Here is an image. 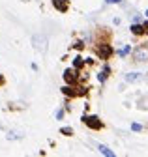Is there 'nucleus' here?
I'll return each instance as SVG.
<instances>
[{
  "label": "nucleus",
  "instance_id": "nucleus-10",
  "mask_svg": "<svg viewBox=\"0 0 148 157\" xmlns=\"http://www.w3.org/2000/svg\"><path fill=\"white\" fill-rule=\"evenodd\" d=\"M62 94H64V95H69V97H73V95H79V92H75L73 84H68V86H64V88H62Z\"/></svg>",
  "mask_w": 148,
  "mask_h": 157
},
{
  "label": "nucleus",
  "instance_id": "nucleus-1",
  "mask_svg": "<svg viewBox=\"0 0 148 157\" xmlns=\"http://www.w3.org/2000/svg\"><path fill=\"white\" fill-rule=\"evenodd\" d=\"M83 122H84L90 129H96V131L103 127V124H101V120H99L98 116H83Z\"/></svg>",
  "mask_w": 148,
  "mask_h": 157
},
{
  "label": "nucleus",
  "instance_id": "nucleus-17",
  "mask_svg": "<svg viewBox=\"0 0 148 157\" xmlns=\"http://www.w3.org/2000/svg\"><path fill=\"white\" fill-rule=\"evenodd\" d=\"M75 49H79V51L84 49V43H83V41H77V43H75Z\"/></svg>",
  "mask_w": 148,
  "mask_h": 157
},
{
  "label": "nucleus",
  "instance_id": "nucleus-3",
  "mask_svg": "<svg viewBox=\"0 0 148 157\" xmlns=\"http://www.w3.org/2000/svg\"><path fill=\"white\" fill-rule=\"evenodd\" d=\"M62 77H64V81H66L68 84H75V82H77V78H79V75H77V67H75V69H69V67H68V69L64 71Z\"/></svg>",
  "mask_w": 148,
  "mask_h": 157
},
{
  "label": "nucleus",
  "instance_id": "nucleus-8",
  "mask_svg": "<svg viewBox=\"0 0 148 157\" xmlns=\"http://www.w3.org/2000/svg\"><path fill=\"white\" fill-rule=\"evenodd\" d=\"M124 78H126V82H137L142 78V73H127Z\"/></svg>",
  "mask_w": 148,
  "mask_h": 157
},
{
  "label": "nucleus",
  "instance_id": "nucleus-22",
  "mask_svg": "<svg viewBox=\"0 0 148 157\" xmlns=\"http://www.w3.org/2000/svg\"><path fill=\"white\" fill-rule=\"evenodd\" d=\"M144 15H146V19H148V10H146V11H144Z\"/></svg>",
  "mask_w": 148,
  "mask_h": 157
},
{
  "label": "nucleus",
  "instance_id": "nucleus-5",
  "mask_svg": "<svg viewBox=\"0 0 148 157\" xmlns=\"http://www.w3.org/2000/svg\"><path fill=\"white\" fill-rule=\"evenodd\" d=\"M34 47H36V51L45 52V51H47V41H45V37H43V36H34Z\"/></svg>",
  "mask_w": 148,
  "mask_h": 157
},
{
  "label": "nucleus",
  "instance_id": "nucleus-15",
  "mask_svg": "<svg viewBox=\"0 0 148 157\" xmlns=\"http://www.w3.org/2000/svg\"><path fill=\"white\" fill-rule=\"evenodd\" d=\"M60 133H62V135H66V136H69V135H73V129H71V127H62V129H60Z\"/></svg>",
  "mask_w": 148,
  "mask_h": 157
},
{
  "label": "nucleus",
  "instance_id": "nucleus-12",
  "mask_svg": "<svg viewBox=\"0 0 148 157\" xmlns=\"http://www.w3.org/2000/svg\"><path fill=\"white\" fill-rule=\"evenodd\" d=\"M98 150H99V153H101V155H107V157H115V151L111 150V148H107V146H103V144H99V146H98Z\"/></svg>",
  "mask_w": 148,
  "mask_h": 157
},
{
  "label": "nucleus",
  "instance_id": "nucleus-2",
  "mask_svg": "<svg viewBox=\"0 0 148 157\" xmlns=\"http://www.w3.org/2000/svg\"><path fill=\"white\" fill-rule=\"evenodd\" d=\"M96 51H98V54H99V58H101V60H109V58H111V54L115 52V51H113V47H111V45H107V43H99Z\"/></svg>",
  "mask_w": 148,
  "mask_h": 157
},
{
  "label": "nucleus",
  "instance_id": "nucleus-21",
  "mask_svg": "<svg viewBox=\"0 0 148 157\" xmlns=\"http://www.w3.org/2000/svg\"><path fill=\"white\" fill-rule=\"evenodd\" d=\"M2 82H4V78H2V77H0V84H2Z\"/></svg>",
  "mask_w": 148,
  "mask_h": 157
},
{
  "label": "nucleus",
  "instance_id": "nucleus-16",
  "mask_svg": "<svg viewBox=\"0 0 148 157\" xmlns=\"http://www.w3.org/2000/svg\"><path fill=\"white\" fill-rule=\"evenodd\" d=\"M131 129L133 131H142V125L141 124H131Z\"/></svg>",
  "mask_w": 148,
  "mask_h": 157
},
{
  "label": "nucleus",
  "instance_id": "nucleus-6",
  "mask_svg": "<svg viewBox=\"0 0 148 157\" xmlns=\"http://www.w3.org/2000/svg\"><path fill=\"white\" fill-rule=\"evenodd\" d=\"M129 30H131V34H133V36H142V34L146 32L144 25H141V23H133V25H131V28H129Z\"/></svg>",
  "mask_w": 148,
  "mask_h": 157
},
{
  "label": "nucleus",
  "instance_id": "nucleus-18",
  "mask_svg": "<svg viewBox=\"0 0 148 157\" xmlns=\"http://www.w3.org/2000/svg\"><path fill=\"white\" fill-rule=\"evenodd\" d=\"M62 116H64V110H56V118H58V120H62Z\"/></svg>",
  "mask_w": 148,
  "mask_h": 157
},
{
  "label": "nucleus",
  "instance_id": "nucleus-20",
  "mask_svg": "<svg viewBox=\"0 0 148 157\" xmlns=\"http://www.w3.org/2000/svg\"><path fill=\"white\" fill-rule=\"evenodd\" d=\"M144 28H146V34H148V23H144Z\"/></svg>",
  "mask_w": 148,
  "mask_h": 157
},
{
  "label": "nucleus",
  "instance_id": "nucleus-9",
  "mask_svg": "<svg viewBox=\"0 0 148 157\" xmlns=\"http://www.w3.org/2000/svg\"><path fill=\"white\" fill-rule=\"evenodd\" d=\"M109 73H111V67L105 66V67L99 71V75H98V81H99V82H105V81H107V77H109Z\"/></svg>",
  "mask_w": 148,
  "mask_h": 157
},
{
  "label": "nucleus",
  "instance_id": "nucleus-4",
  "mask_svg": "<svg viewBox=\"0 0 148 157\" xmlns=\"http://www.w3.org/2000/svg\"><path fill=\"white\" fill-rule=\"evenodd\" d=\"M133 58H135L137 62H148V47L141 45V47L133 52Z\"/></svg>",
  "mask_w": 148,
  "mask_h": 157
},
{
  "label": "nucleus",
  "instance_id": "nucleus-13",
  "mask_svg": "<svg viewBox=\"0 0 148 157\" xmlns=\"http://www.w3.org/2000/svg\"><path fill=\"white\" fill-rule=\"evenodd\" d=\"M129 52H131V45H126V47H122V49L118 51V56H120V58H124V56H127Z\"/></svg>",
  "mask_w": 148,
  "mask_h": 157
},
{
  "label": "nucleus",
  "instance_id": "nucleus-19",
  "mask_svg": "<svg viewBox=\"0 0 148 157\" xmlns=\"http://www.w3.org/2000/svg\"><path fill=\"white\" fill-rule=\"evenodd\" d=\"M107 4H118V2H122V0H105Z\"/></svg>",
  "mask_w": 148,
  "mask_h": 157
},
{
  "label": "nucleus",
  "instance_id": "nucleus-14",
  "mask_svg": "<svg viewBox=\"0 0 148 157\" xmlns=\"http://www.w3.org/2000/svg\"><path fill=\"white\" fill-rule=\"evenodd\" d=\"M73 66H75L77 69H81V67L84 66V60H83L81 56H75V60H73Z\"/></svg>",
  "mask_w": 148,
  "mask_h": 157
},
{
  "label": "nucleus",
  "instance_id": "nucleus-7",
  "mask_svg": "<svg viewBox=\"0 0 148 157\" xmlns=\"http://www.w3.org/2000/svg\"><path fill=\"white\" fill-rule=\"evenodd\" d=\"M8 140H21V139H25V133L23 131H8Z\"/></svg>",
  "mask_w": 148,
  "mask_h": 157
},
{
  "label": "nucleus",
  "instance_id": "nucleus-11",
  "mask_svg": "<svg viewBox=\"0 0 148 157\" xmlns=\"http://www.w3.org/2000/svg\"><path fill=\"white\" fill-rule=\"evenodd\" d=\"M53 6L56 8L58 11H62V13H64V11L68 10V4L64 2V0H53Z\"/></svg>",
  "mask_w": 148,
  "mask_h": 157
}]
</instances>
